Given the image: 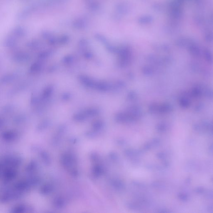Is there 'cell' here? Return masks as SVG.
Listing matches in <instances>:
<instances>
[{
	"instance_id": "1",
	"label": "cell",
	"mask_w": 213,
	"mask_h": 213,
	"mask_svg": "<svg viewBox=\"0 0 213 213\" xmlns=\"http://www.w3.org/2000/svg\"><path fill=\"white\" fill-rule=\"evenodd\" d=\"M60 161L62 165L68 170L71 175L74 177L78 175V171L77 167V162L73 154L69 153L64 154L61 156Z\"/></svg>"
},
{
	"instance_id": "2",
	"label": "cell",
	"mask_w": 213,
	"mask_h": 213,
	"mask_svg": "<svg viewBox=\"0 0 213 213\" xmlns=\"http://www.w3.org/2000/svg\"><path fill=\"white\" fill-rule=\"evenodd\" d=\"M92 174L95 178H98L102 176L104 172L103 167L99 162L94 163L92 170Z\"/></svg>"
},
{
	"instance_id": "3",
	"label": "cell",
	"mask_w": 213,
	"mask_h": 213,
	"mask_svg": "<svg viewBox=\"0 0 213 213\" xmlns=\"http://www.w3.org/2000/svg\"><path fill=\"white\" fill-rule=\"evenodd\" d=\"M53 205L56 208L62 209L65 206L66 201L63 197L58 196L53 200Z\"/></svg>"
},
{
	"instance_id": "4",
	"label": "cell",
	"mask_w": 213,
	"mask_h": 213,
	"mask_svg": "<svg viewBox=\"0 0 213 213\" xmlns=\"http://www.w3.org/2000/svg\"><path fill=\"white\" fill-rule=\"evenodd\" d=\"M53 186L51 184H46L43 186L41 189V192L44 194H48L53 191Z\"/></svg>"
},
{
	"instance_id": "5",
	"label": "cell",
	"mask_w": 213,
	"mask_h": 213,
	"mask_svg": "<svg viewBox=\"0 0 213 213\" xmlns=\"http://www.w3.org/2000/svg\"><path fill=\"white\" fill-rule=\"evenodd\" d=\"M112 186L116 189H120L123 187V184L119 180H114L112 182Z\"/></svg>"
},
{
	"instance_id": "6",
	"label": "cell",
	"mask_w": 213,
	"mask_h": 213,
	"mask_svg": "<svg viewBox=\"0 0 213 213\" xmlns=\"http://www.w3.org/2000/svg\"><path fill=\"white\" fill-rule=\"evenodd\" d=\"M41 157L46 164L49 165L51 163V159L49 154L46 152H43L41 153Z\"/></svg>"
}]
</instances>
